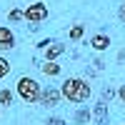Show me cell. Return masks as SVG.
<instances>
[{
    "label": "cell",
    "instance_id": "cell-18",
    "mask_svg": "<svg viewBox=\"0 0 125 125\" xmlns=\"http://www.w3.org/2000/svg\"><path fill=\"white\" fill-rule=\"evenodd\" d=\"M50 45H53L50 40H40V43H38V48H40V50H45V48H50Z\"/></svg>",
    "mask_w": 125,
    "mask_h": 125
},
{
    "label": "cell",
    "instance_id": "cell-7",
    "mask_svg": "<svg viewBox=\"0 0 125 125\" xmlns=\"http://www.w3.org/2000/svg\"><path fill=\"white\" fill-rule=\"evenodd\" d=\"M62 53H65V45L62 43H53L50 48H45V60H58Z\"/></svg>",
    "mask_w": 125,
    "mask_h": 125
},
{
    "label": "cell",
    "instance_id": "cell-15",
    "mask_svg": "<svg viewBox=\"0 0 125 125\" xmlns=\"http://www.w3.org/2000/svg\"><path fill=\"white\" fill-rule=\"evenodd\" d=\"M45 125H65V120L58 118V115H53V118H48V123H45Z\"/></svg>",
    "mask_w": 125,
    "mask_h": 125
},
{
    "label": "cell",
    "instance_id": "cell-8",
    "mask_svg": "<svg viewBox=\"0 0 125 125\" xmlns=\"http://www.w3.org/2000/svg\"><path fill=\"white\" fill-rule=\"evenodd\" d=\"M90 45L95 48V50H105V48H110V38L103 35V33H100V35H93V38H90Z\"/></svg>",
    "mask_w": 125,
    "mask_h": 125
},
{
    "label": "cell",
    "instance_id": "cell-6",
    "mask_svg": "<svg viewBox=\"0 0 125 125\" xmlns=\"http://www.w3.org/2000/svg\"><path fill=\"white\" fill-rule=\"evenodd\" d=\"M10 48H15V35L10 28L0 25V50H10Z\"/></svg>",
    "mask_w": 125,
    "mask_h": 125
},
{
    "label": "cell",
    "instance_id": "cell-2",
    "mask_svg": "<svg viewBox=\"0 0 125 125\" xmlns=\"http://www.w3.org/2000/svg\"><path fill=\"white\" fill-rule=\"evenodd\" d=\"M18 95L23 98V103H28V105H35V103H40V95H43V88H40V83L35 78H30V75H23L18 80Z\"/></svg>",
    "mask_w": 125,
    "mask_h": 125
},
{
    "label": "cell",
    "instance_id": "cell-19",
    "mask_svg": "<svg viewBox=\"0 0 125 125\" xmlns=\"http://www.w3.org/2000/svg\"><path fill=\"white\" fill-rule=\"evenodd\" d=\"M118 98L125 103V85H120V90H118Z\"/></svg>",
    "mask_w": 125,
    "mask_h": 125
},
{
    "label": "cell",
    "instance_id": "cell-9",
    "mask_svg": "<svg viewBox=\"0 0 125 125\" xmlns=\"http://www.w3.org/2000/svg\"><path fill=\"white\" fill-rule=\"evenodd\" d=\"M43 68V73L45 75H50V78H55V75H60V65L55 60H45V65H40Z\"/></svg>",
    "mask_w": 125,
    "mask_h": 125
},
{
    "label": "cell",
    "instance_id": "cell-3",
    "mask_svg": "<svg viewBox=\"0 0 125 125\" xmlns=\"http://www.w3.org/2000/svg\"><path fill=\"white\" fill-rule=\"evenodd\" d=\"M50 15V10H48V5L45 3H33V5H28L25 10H23V18L28 20V23H43V20Z\"/></svg>",
    "mask_w": 125,
    "mask_h": 125
},
{
    "label": "cell",
    "instance_id": "cell-1",
    "mask_svg": "<svg viewBox=\"0 0 125 125\" xmlns=\"http://www.w3.org/2000/svg\"><path fill=\"white\" fill-rule=\"evenodd\" d=\"M60 93L70 103H85V100H90L93 90H90V83L83 80V78H65L60 85Z\"/></svg>",
    "mask_w": 125,
    "mask_h": 125
},
{
    "label": "cell",
    "instance_id": "cell-14",
    "mask_svg": "<svg viewBox=\"0 0 125 125\" xmlns=\"http://www.w3.org/2000/svg\"><path fill=\"white\" fill-rule=\"evenodd\" d=\"M8 18H10V23H20V20H25L23 18V10H10Z\"/></svg>",
    "mask_w": 125,
    "mask_h": 125
},
{
    "label": "cell",
    "instance_id": "cell-5",
    "mask_svg": "<svg viewBox=\"0 0 125 125\" xmlns=\"http://www.w3.org/2000/svg\"><path fill=\"white\" fill-rule=\"evenodd\" d=\"M93 120H95V125H108V103L105 100H98L93 105Z\"/></svg>",
    "mask_w": 125,
    "mask_h": 125
},
{
    "label": "cell",
    "instance_id": "cell-11",
    "mask_svg": "<svg viewBox=\"0 0 125 125\" xmlns=\"http://www.w3.org/2000/svg\"><path fill=\"white\" fill-rule=\"evenodd\" d=\"M13 100H15V95H13V93H10L8 88H3V90H0V105H3V108L13 105Z\"/></svg>",
    "mask_w": 125,
    "mask_h": 125
},
{
    "label": "cell",
    "instance_id": "cell-17",
    "mask_svg": "<svg viewBox=\"0 0 125 125\" xmlns=\"http://www.w3.org/2000/svg\"><path fill=\"white\" fill-rule=\"evenodd\" d=\"M113 98H115V90H105V93H103V100H113Z\"/></svg>",
    "mask_w": 125,
    "mask_h": 125
},
{
    "label": "cell",
    "instance_id": "cell-12",
    "mask_svg": "<svg viewBox=\"0 0 125 125\" xmlns=\"http://www.w3.org/2000/svg\"><path fill=\"white\" fill-rule=\"evenodd\" d=\"M83 33H85V25H73L70 28V40H80Z\"/></svg>",
    "mask_w": 125,
    "mask_h": 125
},
{
    "label": "cell",
    "instance_id": "cell-10",
    "mask_svg": "<svg viewBox=\"0 0 125 125\" xmlns=\"http://www.w3.org/2000/svg\"><path fill=\"white\" fill-rule=\"evenodd\" d=\"M90 118H93V110H90V108H80V110L75 113V125H85Z\"/></svg>",
    "mask_w": 125,
    "mask_h": 125
},
{
    "label": "cell",
    "instance_id": "cell-16",
    "mask_svg": "<svg viewBox=\"0 0 125 125\" xmlns=\"http://www.w3.org/2000/svg\"><path fill=\"white\" fill-rule=\"evenodd\" d=\"M118 18H120V23H125V0L120 3V10H118Z\"/></svg>",
    "mask_w": 125,
    "mask_h": 125
},
{
    "label": "cell",
    "instance_id": "cell-13",
    "mask_svg": "<svg viewBox=\"0 0 125 125\" xmlns=\"http://www.w3.org/2000/svg\"><path fill=\"white\" fill-rule=\"evenodd\" d=\"M10 73V60H5V58H0V80H3L5 75Z\"/></svg>",
    "mask_w": 125,
    "mask_h": 125
},
{
    "label": "cell",
    "instance_id": "cell-4",
    "mask_svg": "<svg viewBox=\"0 0 125 125\" xmlns=\"http://www.w3.org/2000/svg\"><path fill=\"white\" fill-rule=\"evenodd\" d=\"M60 98H62V93H60V90H55V88H43V95H40V105L53 108V105H58V103H60Z\"/></svg>",
    "mask_w": 125,
    "mask_h": 125
},
{
    "label": "cell",
    "instance_id": "cell-20",
    "mask_svg": "<svg viewBox=\"0 0 125 125\" xmlns=\"http://www.w3.org/2000/svg\"><path fill=\"white\" fill-rule=\"evenodd\" d=\"M0 110H3V105H0Z\"/></svg>",
    "mask_w": 125,
    "mask_h": 125
}]
</instances>
